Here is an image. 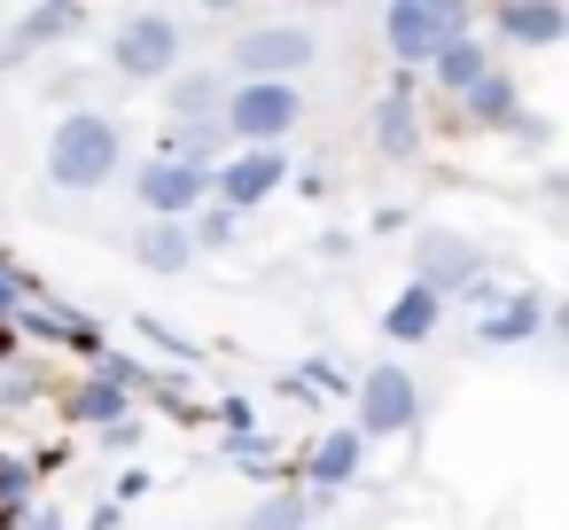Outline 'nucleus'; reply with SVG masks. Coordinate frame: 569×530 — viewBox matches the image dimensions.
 Listing matches in <instances>:
<instances>
[{
  "label": "nucleus",
  "mask_w": 569,
  "mask_h": 530,
  "mask_svg": "<svg viewBox=\"0 0 569 530\" xmlns=\"http://www.w3.org/2000/svg\"><path fill=\"white\" fill-rule=\"evenodd\" d=\"M118 157H126V133H118L102 110H71V118H56V133H48V180L71 188V196L118 180Z\"/></svg>",
  "instance_id": "nucleus-1"
},
{
  "label": "nucleus",
  "mask_w": 569,
  "mask_h": 530,
  "mask_svg": "<svg viewBox=\"0 0 569 530\" xmlns=\"http://www.w3.org/2000/svg\"><path fill=\"white\" fill-rule=\"evenodd\" d=\"M305 63H320V40L305 24H266L234 40V87H297Z\"/></svg>",
  "instance_id": "nucleus-2"
},
{
  "label": "nucleus",
  "mask_w": 569,
  "mask_h": 530,
  "mask_svg": "<svg viewBox=\"0 0 569 530\" xmlns=\"http://www.w3.org/2000/svg\"><path fill=\"white\" fill-rule=\"evenodd\" d=\"M468 32V9L460 0H390L382 9V48L398 56V63H429L445 40H460Z\"/></svg>",
  "instance_id": "nucleus-3"
},
{
  "label": "nucleus",
  "mask_w": 569,
  "mask_h": 530,
  "mask_svg": "<svg viewBox=\"0 0 569 530\" xmlns=\"http://www.w3.org/2000/svg\"><path fill=\"white\" fill-rule=\"evenodd\" d=\"M305 118V94L297 87H234L219 102V133L242 141V149H281V133Z\"/></svg>",
  "instance_id": "nucleus-4"
},
{
  "label": "nucleus",
  "mask_w": 569,
  "mask_h": 530,
  "mask_svg": "<svg viewBox=\"0 0 569 530\" xmlns=\"http://www.w3.org/2000/svg\"><path fill=\"white\" fill-rule=\"evenodd\" d=\"M110 71L118 79H133V87H149V79H172L180 71V24L172 17H126L118 24V40H110Z\"/></svg>",
  "instance_id": "nucleus-5"
},
{
  "label": "nucleus",
  "mask_w": 569,
  "mask_h": 530,
  "mask_svg": "<svg viewBox=\"0 0 569 530\" xmlns=\"http://www.w3.org/2000/svg\"><path fill=\"white\" fill-rule=\"evenodd\" d=\"M133 196H141V211L149 219H196L203 203H211V172L203 164H180V157H149L141 172H133Z\"/></svg>",
  "instance_id": "nucleus-6"
},
{
  "label": "nucleus",
  "mask_w": 569,
  "mask_h": 530,
  "mask_svg": "<svg viewBox=\"0 0 569 530\" xmlns=\"http://www.w3.org/2000/svg\"><path fill=\"white\" fill-rule=\"evenodd\" d=\"M413 281H421L429 297H460V289L483 281V250H476L468 234H452V227H429V234L413 242Z\"/></svg>",
  "instance_id": "nucleus-7"
},
{
  "label": "nucleus",
  "mask_w": 569,
  "mask_h": 530,
  "mask_svg": "<svg viewBox=\"0 0 569 530\" xmlns=\"http://www.w3.org/2000/svg\"><path fill=\"white\" fill-rule=\"evenodd\" d=\"M421 421V390H413V374L406 367H367L359 374V437H398V429H413Z\"/></svg>",
  "instance_id": "nucleus-8"
},
{
  "label": "nucleus",
  "mask_w": 569,
  "mask_h": 530,
  "mask_svg": "<svg viewBox=\"0 0 569 530\" xmlns=\"http://www.w3.org/2000/svg\"><path fill=\"white\" fill-rule=\"evenodd\" d=\"M281 180H289V157H281V149H234V157L211 172V203L242 219V211H250V203H266Z\"/></svg>",
  "instance_id": "nucleus-9"
},
{
  "label": "nucleus",
  "mask_w": 569,
  "mask_h": 530,
  "mask_svg": "<svg viewBox=\"0 0 569 530\" xmlns=\"http://www.w3.org/2000/svg\"><path fill=\"white\" fill-rule=\"evenodd\" d=\"M491 32H499V48H561L569 40V9L561 0H499L491 9Z\"/></svg>",
  "instance_id": "nucleus-10"
},
{
  "label": "nucleus",
  "mask_w": 569,
  "mask_h": 530,
  "mask_svg": "<svg viewBox=\"0 0 569 530\" xmlns=\"http://www.w3.org/2000/svg\"><path fill=\"white\" fill-rule=\"evenodd\" d=\"M437 320H445V297H429L421 281H406V289L390 297V312H382V336H390V343H429Z\"/></svg>",
  "instance_id": "nucleus-11"
},
{
  "label": "nucleus",
  "mask_w": 569,
  "mask_h": 530,
  "mask_svg": "<svg viewBox=\"0 0 569 530\" xmlns=\"http://www.w3.org/2000/svg\"><path fill=\"white\" fill-rule=\"evenodd\" d=\"M133 266H149V273H188V266H196L188 227H180V219H149V227L133 234Z\"/></svg>",
  "instance_id": "nucleus-12"
},
{
  "label": "nucleus",
  "mask_w": 569,
  "mask_h": 530,
  "mask_svg": "<svg viewBox=\"0 0 569 530\" xmlns=\"http://www.w3.org/2000/svg\"><path fill=\"white\" fill-rule=\"evenodd\" d=\"M359 460H367V437H359V429H328V437L312 444V491H320V499L343 491V483L359 476Z\"/></svg>",
  "instance_id": "nucleus-13"
},
{
  "label": "nucleus",
  "mask_w": 569,
  "mask_h": 530,
  "mask_svg": "<svg viewBox=\"0 0 569 530\" xmlns=\"http://www.w3.org/2000/svg\"><path fill=\"white\" fill-rule=\"evenodd\" d=\"M546 328V304L530 297V289H515V297H491L483 304V343H530Z\"/></svg>",
  "instance_id": "nucleus-14"
},
{
  "label": "nucleus",
  "mask_w": 569,
  "mask_h": 530,
  "mask_svg": "<svg viewBox=\"0 0 569 530\" xmlns=\"http://www.w3.org/2000/svg\"><path fill=\"white\" fill-rule=\"evenodd\" d=\"M429 71H437V87H445V94H468V87L491 71V48H483L476 32H460V40H445V48L429 56Z\"/></svg>",
  "instance_id": "nucleus-15"
},
{
  "label": "nucleus",
  "mask_w": 569,
  "mask_h": 530,
  "mask_svg": "<svg viewBox=\"0 0 569 530\" xmlns=\"http://www.w3.org/2000/svg\"><path fill=\"white\" fill-rule=\"evenodd\" d=\"M164 87H172V126H219L227 87H219L211 71H172Z\"/></svg>",
  "instance_id": "nucleus-16"
},
{
  "label": "nucleus",
  "mask_w": 569,
  "mask_h": 530,
  "mask_svg": "<svg viewBox=\"0 0 569 530\" xmlns=\"http://www.w3.org/2000/svg\"><path fill=\"white\" fill-rule=\"evenodd\" d=\"M460 102H468V126H491V133H507V126L522 118V94H515V79H507V71H483Z\"/></svg>",
  "instance_id": "nucleus-17"
},
{
  "label": "nucleus",
  "mask_w": 569,
  "mask_h": 530,
  "mask_svg": "<svg viewBox=\"0 0 569 530\" xmlns=\"http://www.w3.org/2000/svg\"><path fill=\"white\" fill-rule=\"evenodd\" d=\"M71 421H79V429H118V421H133V398H126L118 382L94 374V382L71 390Z\"/></svg>",
  "instance_id": "nucleus-18"
},
{
  "label": "nucleus",
  "mask_w": 569,
  "mask_h": 530,
  "mask_svg": "<svg viewBox=\"0 0 569 530\" xmlns=\"http://www.w3.org/2000/svg\"><path fill=\"white\" fill-rule=\"evenodd\" d=\"M79 24H87V9H71V0H56V9H32V17L17 24V40H9V63L32 56V48H48V40H71Z\"/></svg>",
  "instance_id": "nucleus-19"
},
{
  "label": "nucleus",
  "mask_w": 569,
  "mask_h": 530,
  "mask_svg": "<svg viewBox=\"0 0 569 530\" xmlns=\"http://www.w3.org/2000/svg\"><path fill=\"white\" fill-rule=\"evenodd\" d=\"M375 149H382V157H413V149H421V118H413L406 94H390V102L375 110Z\"/></svg>",
  "instance_id": "nucleus-20"
},
{
  "label": "nucleus",
  "mask_w": 569,
  "mask_h": 530,
  "mask_svg": "<svg viewBox=\"0 0 569 530\" xmlns=\"http://www.w3.org/2000/svg\"><path fill=\"white\" fill-rule=\"evenodd\" d=\"M305 522H312V491H266L242 514V530H305Z\"/></svg>",
  "instance_id": "nucleus-21"
},
{
  "label": "nucleus",
  "mask_w": 569,
  "mask_h": 530,
  "mask_svg": "<svg viewBox=\"0 0 569 530\" xmlns=\"http://www.w3.org/2000/svg\"><path fill=\"white\" fill-rule=\"evenodd\" d=\"M188 242H196V250H227V242H234V211L203 203V211L188 219Z\"/></svg>",
  "instance_id": "nucleus-22"
},
{
  "label": "nucleus",
  "mask_w": 569,
  "mask_h": 530,
  "mask_svg": "<svg viewBox=\"0 0 569 530\" xmlns=\"http://www.w3.org/2000/svg\"><path fill=\"white\" fill-rule=\"evenodd\" d=\"M0 507H32V460L0 452Z\"/></svg>",
  "instance_id": "nucleus-23"
},
{
  "label": "nucleus",
  "mask_w": 569,
  "mask_h": 530,
  "mask_svg": "<svg viewBox=\"0 0 569 530\" xmlns=\"http://www.w3.org/2000/svg\"><path fill=\"white\" fill-rule=\"evenodd\" d=\"M24 530H63V522H56L48 507H32V514H24Z\"/></svg>",
  "instance_id": "nucleus-24"
}]
</instances>
